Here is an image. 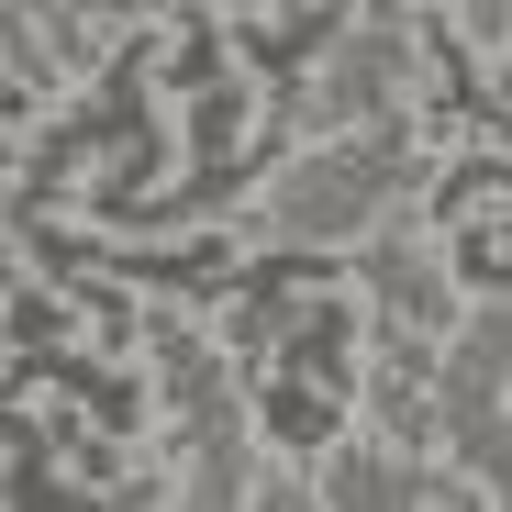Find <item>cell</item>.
Instances as JSON below:
<instances>
[{"label": "cell", "instance_id": "3", "mask_svg": "<svg viewBox=\"0 0 512 512\" xmlns=\"http://www.w3.org/2000/svg\"><path fill=\"white\" fill-rule=\"evenodd\" d=\"M23 379H67L78 401L101 412V435H134V412H145V401H134L123 379H101V368H78V357H56V346H34V357H23Z\"/></svg>", "mask_w": 512, "mask_h": 512}, {"label": "cell", "instance_id": "2", "mask_svg": "<svg viewBox=\"0 0 512 512\" xmlns=\"http://www.w3.org/2000/svg\"><path fill=\"white\" fill-rule=\"evenodd\" d=\"M334 34H346V12H301V23H245L234 45H245L256 67H268V78H279V90H290V67H301L312 45H334Z\"/></svg>", "mask_w": 512, "mask_h": 512}, {"label": "cell", "instance_id": "1", "mask_svg": "<svg viewBox=\"0 0 512 512\" xmlns=\"http://www.w3.org/2000/svg\"><path fill=\"white\" fill-rule=\"evenodd\" d=\"M346 346H357V334H346V312H301L290 334H279V379H301V390H346Z\"/></svg>", "mask_w": 512, "mask_h": 512}]
</instances>
